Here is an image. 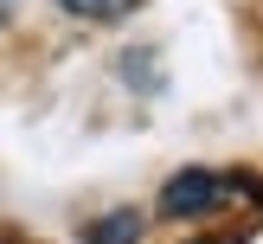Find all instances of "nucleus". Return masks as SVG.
Wrapping results in <instances>:
<instances>
[{"label": "nucleus", "mask_w": 263, "mask_h": 244, "mask_svg": "<svg viewBox=\"0 0 263 244\" xmlns=\"http://www.w3.org/2000/svg\"><path fill=\"white\" fill-rule=\"evenodd\" d=\"M225 199H231V186H225L218 174H205V167H186V174H174V180H167L161 212H167V218H205V212H218Z\"/></svg>", "instance_id": "f257e3e1"}, {"label": "nucleus", "mask_w": 263, "mask_h": 244, "mask_svg": "<svg viewBox=\"0 0 263 244\" xmlns=\"http://www.w3.org/2000/svg\"><path fill=\"white\" fill-rule=\"evenodd\" d=\"M13 13H20V0H0V32L13 26Z\"/></svg>", "instance_id": "20e7f679"}, {"label": "nucleus", "mask_w": 263, "mask_h": 244, "mask_svg": "<svg viewBox=\"0 0 263 244\" xmlns=\"http://www.w3.org/2000/svg\"><path fill=\"white\" fill-rule=\"evenodd\" d=\"M64 13H77V20H128L135 13V0H58Z\"/></svg>", "instance_id": "7ed1b4c3"}, {"label": "nucleus", "mask_w": 263, "mask_h": 244, "mask_svg": "<svg viewBox=\"0 0 263 244\" xmlns=\"http://www.w3.org/2000/svg\"><path fill=\"white\" fill-rule=\"evenodd\" d=\"M0 244H32V238H20V231H0Z\"/></svg>", "instance_id": "39448f33"}, {"label": "nucleus", "mask_w": 263, "mask_h": 244, "mask_svg": "<svg viewBox=\"0 0 263 244\" xmlns=\"http://www.w3.org/2000/svg\"><path fill=\"white\" fill-rule=\"evenodd\" d=\"M135 238H141V212H103L77 244H135Z\"/></svg>", "instance_id": "f03ea898"}]
</instances>
